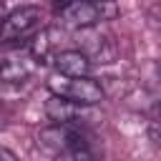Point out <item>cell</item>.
Returning <instances> with one entry per match:
<instances>
[{"label":"cell","mask_w":161,"mask_h":161,"mask_svg":"<svg viewBox=\"0 0 161 161\" xmlns=\"http://www.w3.org/2000/svg\"><path fill=\"white\" fill-rule=\"evenodd\" d=\"M48 88L55 98H63V101L83 106V108L103 101V88L93 78H65V75L53 73L48 78Z\"/></svg>","instance_id":"cell-1"},{"label":"cell","mask_w":161,"mask_h":161,"mask_svg":"<svg viewBox=\"0 0 161 161\" xmlns=\"http://www.w3.org/2000/svg\"><path fill=\"white\" fill-rule=\"evenodd\" d=\"M116 5L108 3H86V0H73V3H63L55 5V13L60 18L63 25L75 28V30H86V28H96L101 20H108L116 15Z\"/></svg>","instance_id":"cell-2"},{"label":"cell","mask_w":161,"mask_h":161,"mask_svg":"<svg viewBox=\"0 0 161 161\" xmlns=\"http://www.w3.org/2000/svg\"><path fill=\"white\" fill-rule=\"evenodd\" d=\"M40 20H43L40 8H35V5H20V8H15L13 13H8L3 18L0 40H23V38H30L40 28Z\"/></svg>","instance_id":"cell-3"},{"label":"cell","mask_w":161,"mask_h":161,"mask_svg":"<svg viewBox=\"0 0 161 161\" xmlns=\"http://www.w3.org/2000/svg\"><path fill=\"white\" fill-rule=\"evenodd\" d=\"M78 50L88 58V63H111L113 60V45L106 35H101L98 28L78 30Z\"/></svg>","instance_id":"cell-4"},{"label":"cell","mask_w":161,"mask_h":161,"mask_svg":"<svg viewBox=\"0 0 161 161\" xmlns=\"http://www.w3.org/2000/svg\"><path fill=\"white\" fill-rule=\"evenodd\" d=\"M33 70H35V60L28 50H13L0 55V80L18 83V80H25Z\"/></svg>","instance_id":"cell-5"},{"label":"cell","mask_w":161,"mask_h":161,"mask_svg":"<svg viewBox=\"0 0 161 161\" xmlns=\"http://www.w3.org/2000/svg\"><path fill=\"white\" fill-rule=\"evenodd\" d=\"M91 63L80 50H60L55 55V73L65 78H88Z\"/></svg>","instance_id":"cell-6"},{"label":"cell","mask_w":161,"mask_h":161,"mask_svg":"<svg viewBox=\"0 0 161 161\" xmlns=\"http://www.w3.org/2000/svg\"><path fill=\"white\" fill-rule=\"evenodd\" d=\"M45 113H48V118L55 121V123H73L75 118L83 116V106H75V103H68V101H63V98L50 96L48 103H45Z\"/></svg>","instance_id":"cell-7"},{"label":"cell","mask_w":161,"mask_h":161,"mask_svg":"<svg viewBox=\"0 0 161 161\" xmlns=\"http://www.w3.org/2000/svg\"><path fill=\"white\" fill-rule=\"evenodd\" d=\"M0 161H18V156L10 151V148H5V146H0Z\"/></svg>","instance_id":"cell-8"},{"label":"cell","mask_w":161,"mask_h":161,"mask_svg":"<svg viewBox=\"0 0 161 161\" xmlns=\"http://www.w3.org/2000/svg\"><path fill=\"white\" fill-rule=\"evenodd\" d=\"M3 18H5V15H3V5H0V25H3Z\"/></svg>","instance_id":"cell-9"}]
</instances>
